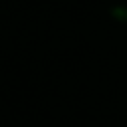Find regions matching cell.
<instances>
[{
    "instance_id": "6da1fadb",
    "label": "cell",
    "mask_w": 127,
    "mask_h": 127,
    "mask_svg": "<svg viewBox=\"0 0 127 127\" xmlns=\"http://www.w3.org/2000/svg\"><path fill=\"white\" fill-rule=\"evenodd\" d=\"M111 16L123 24H127V6H115L111 8Z\"/></svg>"
}]
</instances>
